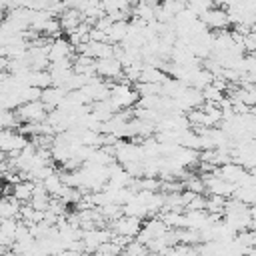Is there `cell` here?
I'll return each instance as SVG.
<instances>
[{"instance_id":"6da1fadb","label":"cell","mask_w":256,"mask_h":256,"mask_svg":"<svg viewBox=\"0 0 256 256\" xmlns=\"http://www.w3.org/2000/svg\"><path fill=\"white\" fill-rule=\"evenodd\" d=\"M48 108L44 106V102L42 100H34V102H26V104H22L18 110H16V114H18V118H20V122L22 124H36V122H44L46 118H48Z\"/></svg>"},{"instance_id":"7a4b0ae2","label":"cell","mask_w":256,"mask_h":256,"mask_svg":"<svg viewBox=\"0 0 256 256\" xmlns=\"http://www.w3.org/2000/svg\"><path fill=\"white\" fill-rule=\"evenodd\" d=\"M142 226H144V220L134 218V216H126V214H122L120 218L110 222L112 232L118 234V236H124V238H136L140 234Z\"/></svg>"},{"instance_id":"3957f363","label":"cell","mask_w":256,"mask_h":256,"mask_svg":"<svg viewBox=\"0 0 256 256\" xmlns=\"http://www.w3.org/2000/svg\"><path fill=\"white\" fill-rule=\"evenodd\" d=\"M96 74L108 82H120L124 80V66L122 62L114 56V58H102V60H96Z\"/></svg>"},{"instance_id":"277c9868","label":"cell","mask_w":256,"mask_h":256,"mask_svg":"<svg viewBox=\"0 0 256 256\" xmlns=\"http://www.w3.org/2000/svg\"><path fill=\"white\" fill-rule=\"evenodd\" d=\"M68 96V90L66 88H60V86H50L46 90H42V102L48 110H58L60 104L64 102V98Z\"/></svg>"},{"instance_id":"5b68a950","label":"cell","mask_w":256,"mask_h":256,"mask_svg":"<svg viewBox=\"0 0 256 256\" xmlns=\"http://www.w3.org/2000/svg\"><path fill=\"white\" fill-rule=\"evenodd\" d=\"M22 210V202L14 196H4L0 204V218H18Z\"/></svg>"},{"instance_id":"8992f818","label":"cell","mask_w":256,"mask_h":256,"mask_svg":"<svg viewBox=\"0 0 256 256\" xmlns=\"http://www.w3.org/2000/svg\"><path fill=\"white\" fill-rule=\"evenodd\" d=\"M122 254H124V248H122L120 244H116L114 240L104 242V244L94 252V256H122Z\"/></svg>"}]
</instances>
